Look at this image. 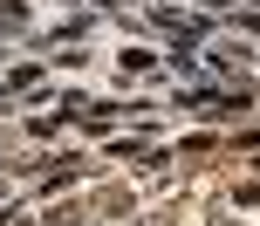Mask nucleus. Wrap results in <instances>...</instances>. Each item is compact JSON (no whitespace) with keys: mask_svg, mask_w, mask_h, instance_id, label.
Returning <instances> with one entry per match:
<instances>
[{"mask_svg":"<svg viewBox=\"0 0 260 226\" xmlns=\"http://www.w3.org/2000/svg\"><path fill=\"white\" fill-rule=\"evenodd\" d=\"M35 82H41V62H21V69L7 76V96H14V89H35Z\"/></svg>","mask_w":260,"mask_h":226,"instance_id":"obj_1","label":"nucleus"},{"mask_svg":"<svg viewBox=\"0 0 260 226\" xmlns=\"http://www.w3.org/2000/svg\"><path fill=\"white\" fill-rule=\"evenodd\" d=\"M117 62L130 69V76H144V69H151V62H157V55H151V48H123V55H117Z\"/></svg>","mask_w":260,"mask_h":226,"instance_id":"obj_2","label":"nucleus"},{"mask_svg":"<svg viewBox=\"0 0 260 226\" xmlns=\"http://www.w3.org/2000/svg\"><path fill=\"white\" fill-rule=\"evenodd\" d=\"M240 55L247 48H206V69H240Z\"/></svg>","mask_w":260,"mask_h":226,"instance_id":"obj_3","label":"nucleus"},{"mask_svg":"<svg viewBox=\"0 0 260 226\" xmlns=\"http://www.w3.org/2000/svg\"><path fill=\"white\" fill-rule=\"evenodd\" d=\"M27 14V0H0V21H21Z\"/></svg>","mask_w":260,"mask_h":226,"instance_id":"obj_4","label":"nucleus"}]
</instances>
